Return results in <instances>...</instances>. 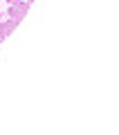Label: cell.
Returning <instances> with one entry per match:
<instances>
[{"label": "cell", "mask_w": 119, "mask_h": 135, "mask_svg": "<svg viewBox=\"0 0 119 135\" xmlns=\"http://www.w3.org/2000/svg\"><path fill=\"white\" fill-rule=\"evenodd\" d=\"M5 2H7V5H11V2H16V0H5Z\"/></svg>", "instance_id": "cell-4"}, {"label": "cell", "mask_w": 119, "mask_h": 135, "mask_svg": "<svg viewBox=\"0 0 119 135\" xmlns=\"http://www.w3.org/2000/svg\"><path fill=\"white\" fill-rule=\"evenodd\" d=\"M0 20H2V16H0Z\"/></svg>", "instance_id": "cell-6"}, {"label": "cell", "mask_w": 119, "mask_h": 135, "mask_svg": "<svg viewBox=\"0 0 119 135\" xmlns=\"http://www.w3.org/2000/svg\"><path fill=\"white\" fill-rule=\"evenodd\" d=\"M0 25H2V29H5V34L9 36V34H14L16 32V27H18V20H14V18H7V20H0Z\"/></svg>", "instance_id": "cell-2"}, {"label": "cell", "mask_w": 119, "mask_h": 135, "mask_svg": "<svg viewBox=\"0 0 119 135\" xmlns=\"http://www.w3.org/2000/svg\"><path fill=\"white\" fill-rule=\"evenodd\" d=\"M5 38H7V34H5V29H2V25H0V45L5 43Z\"/></svg>", "instance_id": "cell-3"}, {"label": "cell", "mask_w": 119, "mask_h": 135, "mask_svg": "<svg viewBox=\"0 0 119 135\" xmlns=\"http://www.w3.org/2000/svg\"><path fill=\"white\" fill-rule=\"evenodd\" d=\"M25 2H29V5H32V2H34V0H25Z\"/></svg>", "instance_id": "cell-5"}, {"label": "cell", "mask_w": 119, "mask_h": 135, "mask_svg": "<svg viewBox=\"0 0 119 135\" xmlns=\"http://www.w3.org/2000/svg\"><path fill=\"white\" fill-rule=\"evenodd\" d=\"M27 14H29V2H25V0H16V2H11V5L7 7V11H5L7 18H14V20H18V23Z\"/></svg>", "instance_id": "cell-1"}]
</instances>
